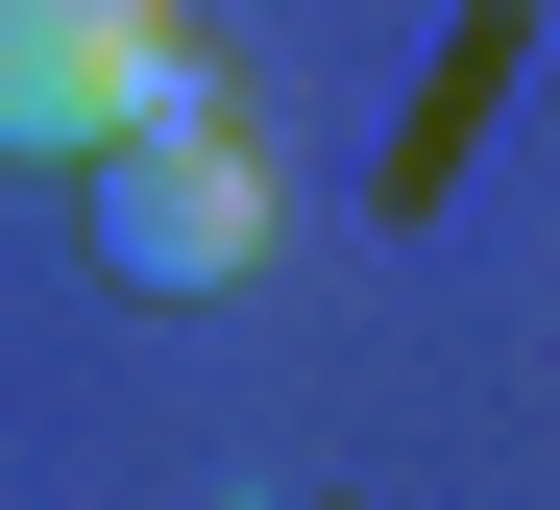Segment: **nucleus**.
<instances>
[{
    "label": "nucleus",
    "instance_id": "obj_1",
    "mask_svg": "<svg viewBox=\"0 0 560 510\" xmlns=\"http://www.w3.org/2000/svg\"><path fill=\"white\" fill-rule=\"evenodd\" d=\"M220 49L171 0H0V170H98L122 122H196Z\"/></svg>",
    "mask_w": 560,
    "mask_h": 510
},
{
    "label": "nucleus",
    "instance_id": "obj_2",
    "mask_svg": "<svg viewBox=\"0 0 560 510\" xmlns=\"http://www.w3.org/2000/svg\"><path fill=\"white\" fill-rule=\"evenodd\" d=\"M98 268H122V292H244V268H268V146L220 122V97L98 146Z\"/></svg>",
    "mask_w": 560,
    "mask_h": 510
}]
</instances>
